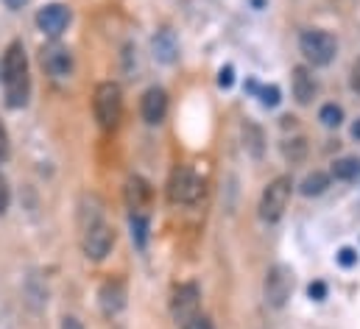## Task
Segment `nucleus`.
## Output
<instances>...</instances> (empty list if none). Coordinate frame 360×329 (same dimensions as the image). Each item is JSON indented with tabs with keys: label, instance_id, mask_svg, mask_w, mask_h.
<instances>
[{
	"label": "nucleus",
	"instance_id": "nucleus-22",
	"mask_svg": "<svg viewBox=\"0 0 360 329\" xmlns=\"http://www.w3.org/2000/svg\"><path fill=\"white\" fill-rule=\"evenodd\" d=\"M8 201H11V190H8V181H6V176L0 173V215H6V209H8Z\"/></svg>",
	"mask_w": 360,
	"mask_h": 329
},
{
	"label": "nucleus",
	"instance_id": "nucleus-23",
	"mask_svg": "<svg viewBox=\"0 0 360 329\" xmlns=\"http://www.w3.org/2000/svg\"><path fill=\"white\" fill-rule=\"evenodd\" d=\"M260 98H263L266 106H276V103H279V86H274V84H271V86H263V89H260Z\"/></svg>",
	"mask_w": 360,
	"mask_h": 329
},
{
	"label": "nucleus",
	"instance_id": "nucleus-30",
	"mask_svg": "<svg viewBox=\"0 0 360 329\" xmlns=\"http://www.w3.org/2000/svg\"><path fill=\"white\" fill-rule=\"evenodd\" d=\"M25 3H28V0H6V6H8V8H22Z\"/></svg>",
	"mask_w": 360,
	"mask_h": 329
},
{
	"label": "nucleus",
	"instance_id": "nucleus-13",
	"mask_svg": "<svg viewBox=\"0 0 360 329\" xmlns=\"http://www.w3.org/2000/svg\"><path fill=\"white\" fill-rule=\"evenodd\" d=\"M123 304H126V288H123V282H117V279L103 282V288H101V307H103V313L106 316H115V313L123 310Z\"/></svg>",
	"mask_w": 360,
	"mask_h": 329
},
{
	"label": "nucleus",
	"instance_id": "nucleus-12",
	"mask_svg": "<svg viewBox=\"0 0 360 329\" xmlns=\"http://www.w3.org/2000/svg\"><path fill=\"white\" fill-rule=\"evenodd\" d=\"M151 184L143 179V176H131L126 181V204L131 212H146L148 204H151Z\"/></svg>",
	"mask_w": 360,
	"mask_h": 329
},
{
	"label": "nucleus",
	"instance_id": "nucleus-3",
	"mask_svg": "<svg viewBox=\"0 0 360 329\" xmlns=\"http://www.w3.org/2000/svg\"><path fill=\"white\" fill-rule=\"evenodd\" d=\"M299 48H302V56L313 65V67H324L335 59L338 53V42L330 31L324 28H307L302 37H299Z\"/></svg>",
	"mask_w": 360,
	"mask_h": 329
},
{
	"label": "nucleus",
	"instance_id": "nucleus-21",
	"mask_svg": "<svg viewBox=\"0 0 360 329\" xmlns=\"http://www.w3.org/2000/svg\"><path fill=\"white\" fill-rule=\"evenodd\" d=\"M319 120H321L327 129H338V126H341V120H344V109H341V106H335V103H327V106H321Z\"/></svg>",
	"mask_w": 360,
	"mask_h": 329
},
{
	"label": "nucleus",
	"instance_id": "nucleus-25",
	"mask_svg": "<svg viewBox=\"0 0 360 329\" xmlns=\"http://www.w3.org/2000/svg\"><path fill=\"white\" fill-rule=\"evenodd\" d=\"M307 293H310V299H316V302H321V299L327 296V285H324V282H313V285L307 288Z\"/></svg>",
	"mask_w": 360,
	"mask_h": 329
},
{
	"label": "nucleus",
	"instance_id": "nucleus-15",
	"mask_svg": "<svg viewBox=\"0 0 360 329\" xmlns=\"http://www.w3.org/2000/svg\"><path fill=\"white\" fill-rule=\"evenodd\" d=\"M176 53H179V42H176V37H174V31H160L157 37H154V56L160 59V62H165V65H171L174 59H176Z\"/></svg>",
	"mask_w": 360,
	"mask_h": 329
},
{
	"label": "nucleus",
	"instance_id": "nucleus-20",
	"mask_svg": "<svg viewBox=\"0 0 360 329\" xmlns=\"http://www.w3.org/2000/svg\"><path fill=\"white\" fill-rule=\"evenodd\" d=\"M282 154H285V160H290V162H302V160L307 157V143H304L302 137L288 140V143H282Z\"/></svg>",
	"mask_w": 360,
	"mask_h": 329
},
{
	"label": "nucleus",
	"instance_id": "nucleus-7",
	"mask_svg": "<svg viewBox=\"0 0 360 329\" xmlns=\"http://www.w3.org/2000/svg\"><path fill=\"white\" fill-rule=\"evenodd\" d=\"M293 293V271L288 265H274L266 273V285H263V296H266V304L274 310H282L288 304Z\"/></svg>",
	"mask_w": 360,
	"mask_h": 329
},
{
	"label": "nucleus",
	"instance_id": "nucleus-31",
	"mask_svg": "<svg viewBox=\"0 0 360 329\" xmlns=\"http://www.w3.org/2000/svg\"><path fill=\"white\" fill-rule=\"evenodd\" d=\"M352 137H355V140H360V120L352 126Z\"/></svg>",
	"mask_w": 360,
	"mask_h": 329
},
{
	"label": "nucleus",
	"instance_id": "nucleus-4",
	"mask_svg": "<svg viewBox=\"0 0 360 329\" xmlns=\"http://www.w3.org/2000/svg\"><path fill=\"white\" fill-rule=\"evenodd\" d=\"M204 193V181L201 176L190 167V164H176L171 170V179H168V198L174 204H195Z\"/></svg>",
	"mask_w": 360,
	"mask_h": 329
},
{
	"label": "nucleus",
	"instance_id": "nucleus-2",
	"mask_svg": "<svg viewBox=\"0 0 360 329\" xmlns=\"http://www.w3.org/2000/svg\"><path fill=\"white\" fill-rule=\"evenodd\" d=\"M92 112L101 129H115L123 115V92L115 82H103L95 86L92 95Z\"/></svg>",
	"mask_w": 360,
	"mask_h": 329
},
{
	"label": "nucleus",
	"instance_id": "nucleus-14",
	"mask_svg": "<svg viewBox=\"0 0 360 329\" xmlns=\"http://www.w3.org/2000/svg\"><path fill=\"white\" fill-rule=\"evenodd\" d=\"M293 98L302 103V106H307L313 98H316V79H313V73L307 70V67H293Z\"/></svg>",
	"mask_w": 360,
	"mask_h": 329
},
{
	"label": "nucleus",
	"instance_id": "nucleus-11",
	"mask_svg": "<svg viewBox=\"0 0 360 329\" xmlns=\"http://www.w3.org/2000/svg\"><path fill=\"white\" fill-rule=\"evenodd\" d=\"M140 115L148 126H160L168 115V95L162 86H148L143 92V101H140Z\"/></svg>",
	"mask_w": 360,
	"mask_h": 329
},
{
	"label": "nucleus",
	"instance_id": "nucleus-26",
	"mask_svg": "<svg viewBox=\"0 0 360 329\" xmlns=\"http://www.w3.org/2000/svg\"><path fill=\"white\" fill-rule=\"evenodd\" d=\"M6 154H8V134H6V129L0 123V162L6 160Z\"/></svg>",
	"mask_w": 360,
	"mask_h": 329
},
{
	"label": "nucleus",
	"instance_id": "nucleus-5",
	"mask_svg": "<svg viewBox=\"0 0 360 329\" xmlns=\"http://www.w3.org/2000/svg\"><path fill=\"white\" fill-rule=\"evenodd\" d=\"M290 193H293V181L290 176H276L269 187L263 190V198H260V218L266 224H276L288 204H290Z\"/></svg>",
	"mask_w": 360,
	"mask_h": 329
},
{
	"label": "nucleus",
	"instance_id": "nucleus-16",
	"mask_svg": "<svg viewBox=\"0 0 360 329\" xmlns=\"http://www.w3.org/2000/svg\"><path fill=\"white\" fill-rule=\"evenodd\" d=\"M358 176H360L358 157H344V160L333 162V179H338V181H355Z\"/></svg>",
	"mask_w": 360,
	"mask_h": 329
},
{
	"label": "nucleus",
	"instance_id": "nucleus-29",
	"mask_svg": "<svg viewBox=\"0 0 360 329\" xmlns=\"http://www.w3.org/2000/svg\"><path fill=\"white\" fill-rule=\"evenodd\" d=\"M62 329H84V327H82V321H79V318H73V316H68V318L62 321Z\"/></svg>",
	"mask_w": 360,
	"mask_h": 329
},
{
	"label": "nucleus",
	"instance_id": "nucleus-10",
	"mask_svg": "<svg viewBox=\"0 0 360 329\" xmlns=\"http://www.w3.org/2000/svg\"><path fill=\"white\" fill-rule=\"evenodd\" d=\"M68 25H70V8L65 3H48L37 11V28L42 34H48L51 39L62 37Z\"/></svg>",
	"mask_w": 360,
	"mask_h": 329
},
{
	"label": "nucleus",
	"instance_id": "nucleus-19",
	"mask_svg": "<svg viewBox=\"0 0 360 329\" xmlns=\"http://www.w3.org/2000/svg\"><path fill=\"white\" fill-rule=\"evenodd\" d=\"M243 140H246V146H249V151H252L255 157L263 154V131H260L255 123H246V126H243Z\"/></svg>",
	"mask_w": 360,
	"mask_h": 329
},
{
	"label": "nucleus",
	"instance_id": "nucleus-17",
	"mask_svg": "<svg viewBox=\"0 0 360 329\" xmlns=\"http://www.w3.org/2000/svg\"><path fill=\"white\" fill-rule=\"evenodd\" d=\"M131 240H134V246L143 248L148 246V218H146V212H131Z\"/></svg>",
	"mask_w": 360,
	"mask_h": 329
},
{
	"label": "nucleus",
	"instance_id": "nucleus-1",
	"mask_svg": "<svg viewBox=\"0 0 360 329\" xmlns=\"http://www.w3.org/2000/svg\"><path fill=\"white\" fill-rule=\"evenodd\" d=\"M3 89H6V103L11 109H20L28 103L31 79H28V56L22 42H11L3 53Z\"/></svg>",
	"mask_w": 360,
	"mask_h": 329
},
{
	"label": "nucleus",
	"instance_id": "nucleus-8",
	"mask_svg": "<svg viewBox=\"0 0 360 329\" xmlns=\"http://www.w3.org/2000/svg\"><path fill=\"white\" fill-rule=\"evenodd\" d=\"M171 310H174V318H176V324H181V329L201 316V293H198L195 282H184L174 290Z\"/></svg>",
	"mask_w": 360,
	"mask_h": 329
},
{
	"label": "nucleus",
	"instance_id": "nucleus-27",
	"mask_svg": "<svg viewBox=\"0 0 360 329\" xmlns=\"http://www.w3.org/2000/svg\"><path fill=\"white\" fill-rule=\"evenodd\" d=\"M232 82H235V76H232V67H224V70L218 73V84H221V86H232Z\"/></svg>",
	"mask_w": 360,
	"mask_h": 329
},
{
	"label": "nucleus",
	"instance_id": "nucleus-28",
	"mask_svg": "<svg viewBox=\"0 0 360 329\" xmlns=\"http://www.w3.org/2000/svg\"><path fill=\"white\" fill-rule=\"evenodd\" d=\"M349 84H352L355 92H360V56H358V62L352 65V79H349Z\"/></svg>",
	"mask_w": 360,
	"mask_h": 329
},
{
	"label": "nucleus",
	"instance_id": "nucleus-18",
	"mask_svg": "<svg viewBox=\"0 0 360 329\" xmlns=\"http://www.w3.org/2000/svg\"><path fill=\"white\" fill-rule=\"evenodd\" d=\"M330 187V176L327 173H321V170H313L304 181H302V195H321L324 190Z\"/></svg>",
	"mask_w": 360,
	"mask_h": 329
},
{
	"label": "nucleus",
	"instance_id": "nucleus-6",
	"mask_svg": "<svg viewBox=\"0 0 360 329\" xmlns=\"http://www.w3.org/2000/svg\"><path fill=\"white\" fill-rule=\"evenodd\" d=\"M115 246V232H112V226L103 221V218H92L90 224L84 226V232H82V248H84V254L90 257V259H103L109 251Z\"/></svg>",
	"mask_w": 360,
	"mask_h": 329
},
{
	"label": "nucleus",
	"instance_id": "nucleus-24",
	"mask_svg": "<svg viewBox=\"0 0 360 329\" xmlns=\"http://www.w3.org/2000/svg\"><path fill=\"white\" fill-rule=\"evenodd\" d=\"M338 262H341V265H344V268H352V265H355V262H358V251H355V248H341V251H338Z\"/></svg>",
	"mask_w": 360,
	"mask_h": 329
},
{
	"label": "nucleus",
	"instance_id": "nucleus-9",
	"mask_svg": "<svg viewBox=\"0 0 360 329\" xmlns=\"http://www.w3.org/2000/svg\"><path fill=\"white\" fill-rule=\"evenodd\" d=\"M39 62L51 79H68L73 73V53L62 42H48L39 51Z\"/></svg>",
	"mask_w": 360,
	"mask_h": 329
}]
</instances>
